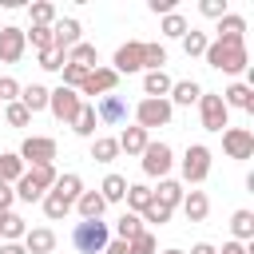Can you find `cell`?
Instances as JSON below:
<instances>
[{"label":"cell","instance_id":"obj_46","mask_svg":"<svg viewBox=\"0 0 254 254\" xmlns=\"http://www.w3.org/2000/svg\"><path fill=\"white\" fill-rule=\"evenodd\" d=\"M139 218H143V222H155V226H163V222H171V210H167L163 202H155V198H151V206H147Z\"/></svg>","mask_w":254,"mask_h":254},{"label":"cell","instance_id":"obj_4","mask_svg":"<svg viewBox=\"0 0 254 254\" xmlns=\"http://www.w3.org/2000/svg\"><path fill=\"white\" fill-rule=\"evenodd\" d=\"M171 115H175V107H171L167 99H139V107H135V127H143V131L167 127Z\"/></svg>","mask_w":254,"mask_h":254},{"label":"cell","instance_id":"obj_45","mask_svg":"<svg viewBox=\"0 0 254 254\" xmlns=\"http://www.w3.org/2000/svg\"><path fill=\"white\" fill-rule=\"evenodd\" d=\"M60 75H64V83H60V87L79 91V83H83V75H87V71H83V67H75V64H64V67H60Z\"/></svg>","mask_w":254,"mask_h":254},{"label":"cell","instance_id":"obj_11","mask_svg":"<svg viewBox=\"0 0 254 254\" xmlns=\"http://www.w3.org/2000/svg\"><path fill=\"white\" fill-rule=\"evenodd\" d=\"M222 151L230 159H254V131L246 127H226L222 131Z\"/></svg>","mask_w":254,"mask_h":254},{"label":"cell","instance_id":"obj_34","mask_svg":"<svg viewBox=\"0 0 254 254\" xmlns=\"http://www.w3.org/2000/svg\"><path fill=\"white\" fill-rule=\"evenodd\" d=\"M99 194H103V202H123V194H127V179H123V175H107L103 187H99Z\"/></svg>","mask_w":254,"mask_h":254},{"label":"cell","instance_id":"obj_40","mask_svg":"<svg viewBox=\"0 0 254 254\" xmlns=\"http://www.w3.org/2000/svg\"><path fill=\"white\" fill-rule=\"evenodd\" d=\"M206 44H210V40H206V32H198V28H190V32L183 36V52H187V56H202Z\"/></svg>","mask_w":254,"mask_h":254},{"label":"cell","instance_id":"obj_5","mask_svg":"<svg viewBox=\"0 0 254 254\" xmlns=\"http://www.w3.org/2000/svg\"><path fill=\"white\" fill-rule=\"evenodd\" d=\"M198 115H202V127L206 131H226L230 123V111H226V103H222V95H214V91H202L198 95Z\"/></svg>","mask_w":254,"mask_h":254},{"label":"cell","instance_id":"obj_31","mask_svg":"<svg viewBox=\"0 0 254 254\" xmlns=\"http://www.w3.org/2000/svg\"><path fill=\"white\" fill-rule=\"evenodd\" d=\"M139 234H143V218L131 214V210H123L119 222H115V238H119V242H131V238H139Z\"/></svg>","mask_w":254,"mask_h":254},{"label":"cell","instance_id":"obj_35","mask_svg":"<svg viewBox=\"0 0 254 254\" xmlns=\"http://www.w3.org/2000/svg\"><path fill=\"white\" fill-rule=\"evenodd\" d=\"M115 155H119V143H115L111 135H99V139L91 143V159H95V163H111Z\"/></svg>","mask_w":254,"mask_h":254},{"label":"cell","instance_id":"obj_9","mask_svg":"<svg viewBox=\"0 0 254 254\" xmlns=\"http://www.w3.org/2000/svg\"><path fill=\"white\" fill-rule=\"evenodd\" d=\"M48 107H52V115L60 123H71L79 115V107H83V95L71 91V87H56V91H48Z\"/></svg>","mask_w":254,"mask_h":254},{"label":"cell","instance_id":"obj_27","mask_svg":"<svg viewBox=\"0 0 254 254\" xmlns=\"http://www.w3.org/2000/svg\"><path fill=\"white\" fill-rule=\"evenodd\" d=\"M20 103L28 107V115L44 111V107H48V87H44V83H28V87H20Z\"/></svg>","mask_w":254,"mask_h":254},{"label":"cell","instance_id":"obj_49","mask_svg":"<svg viewBox=\"0 0 254 254\" xmlns=\"http://www.w3.org/2000/svg\"><path fill=\"white\" fill-rule=\"evenodd\" d=\"M147 8H151L155 16H171V12H175V0H147Z\"/></svg>","mask_w":254,"mask_h":254},{"label":"cell","instance_id":"obj_38","mask_svg":"<svg viewBox=\"0 0 254 254\" xmlns=\"http://www.w3.org/2000/svg\"><path fill=\"white\" fill-rule=\"evenodd\" d=\"M167 64V48L163 44H143V67L147 71H163Z\"/></svg>","mask_w":254,"mask_h":254},{"label":"cell","instance_id":"obj_43","mask_svg":"<svg viewBox=\"0 0 254 254\" xmlns=\"http://www.w3.org/2000/svg\"><path fill=\"white\" fill-rule=\"evenodd\" d=\"M155 250H159V246H155V234H151V230H143L139 238L127 242V254H155Z\"/></svg>","mask_w":254,"mask_h":254},{"label":"cell","instance_id":"obj_44","mask_svg":"<svg viewBox=\"0 0 254 254\" xmlns=\"http://www.w3.org/2000/svg\"><path fill=\"white\" fill-rule=\"evenodd\" d=\"M64 64H67V56H64L60 48H48V52H40V67H44V71H60Z\"/></svg>","mask_w":254,"mask_h":254},{"label":"cell","instance_id":"obj_8","mask_svg":"<svg viewBox=\"0 0 254 254\" xmlns=\"http://www.w3.org/2000/svg\"><path fill=\"white\" fill-rule=\"evenodd\" d=\"M206 175H210V147L190 143V147H187V155H183V179H187L190 187H198Z\"/></svg>","mask_w":254,"mask_h":254},{"label":"cell","instance_id":"obj_28","mask_svg":"<svg viewBox=\"0 0 254 254\" xmlns=\"http://www.w3.org/2000/svg\"><path fill=\"white\" fill-rule=\"evenodd\" d=\"M24 234H28L24 218H20L16 210H4V218H0V242H20Z\"/></svg>","mask_w":254,"mask_h":254},{"label":"cell","instance_id":"obj_51","mask_svg":"<svg viewBox=\"0 0 254 254\" xmlns=\"http://www.w3.org/2000/svg\"><path fill=\"white\" fill-rule=\"evenodd\" d=\"M103 254H127V242H119V238H111V242L103 246Z\"/></svg>","mask_w":254,"mask_h":254},{"label":"cell","instance_id":"obj_6","mask_svg":"<svg viewBox=\"0 0 254 254\" xmlns=\"http://www.w3.org/2000/svg\"><path fill=\"white\" fill-rule=\"evenodd\" d=\"M16 155L24 159V167H44V163L56 159V139H48V135H28Z\"/></svg>","mask_w":254,"mask_h":254},{"label":"cell","instance_id":"obj_14","mask_svg":"<svg viewBox=\"0 0 254 254\" xmlns=\"http://www.w3.org/2000/svg\"><path fill=\"white\" fill-rule=\"evenodd\" d=\"M79 32H83V28H79V20H75V16L56 20V24H52V48H60V52L67 56V52L79 44Z\"/></svg>","mask_w":254,"mask_h":254},{"label":"cell","instance_id":"obj_50","mask_svg":"<svg viewBox=\"0 0 254 254\" xmlns=\"http://www.w3.org/2000/svg\"><path fill=\"white\" fill-rule=\"evenodd\" d=\"M12 202H16L12 187H8V183H0V210H12Z\"/></svg>","mask_w":254,"mask_h":254},{"label":"cell","instance_id":"obj_17","mask_svg":"<svg viewBox=\"0 0 254 254\" xmlns=\"http://www.w3.org/2000/svg\"><path fill=\"white\" fill-rule=\"evenodd\" d=\"M222 103H226V111H230V107L254 111V87H250V83H230V87L222 91Z\"/></svg>","mask_w":254,"mask_h":254},{"label":"cell","instance_id":"obj_36","mask_svg":"<svg viewBox=\"0 0 254 254\" xmlns=\"http://www.w3.org/2000/svg\"><path fill=\"white\" fill-rule=\"evenodd\" d=\"M28 12H32V24L36 28H52L56 24V4H48V0H36Z\"/></svg>","mask_w":254,"mask_h":254},{"label":"cell","instance_id":"obj_41","mask_svg":"<svg viewBox=\"0 0 254 254\" xmlns=\"http://www.w3.org/2000/svg\"><path fill=\"white\" fill-rule=\"evenodd\" d=\"M4 119H8V127H28L32 123V115H28V107L16 99V103H4Z\"/></svg>","mask_w":254,"mask_h":254},{"label":"cell","instance_id":"obj_21","mask_svg":"<svg viewBox=\"0 0 254 254\" xmlns=\"http://www.w3.org/2000/svg\"><path fill=\"white\" fill-rule=\"evenodd\" d=\"M52 190H56L64 202H71V206H75V198L83 194V179H79L75 171H67V175H60V179L52 183Z\"/></svg>","mask_w":254,"mask_h":254},{"label":"cell","instance_id":"obj_25","mask_svg":"<svg viewBox=\"0 0 254 254\" xmlns=\"http://www.w3.org/2000/svg\"><path fill=\"white\" fill-rule=\"evenodd\" d=\"M75 210H79V218H103L107 202H103V194H99V190H83V194L75 198Z\"/></svg>","mask_w":254,"mask_h":254},{"label":"cell","instance_id":"obj_53","mask_svg":"<svg viewBox=\"0 0 254 254\" xmlns=\"http://www.w3.org/2000/svg\"><path fill=\"white\" fill-rule=\"evenodd\" d=\"M218 254H250V250H246V246H242V242H226V246H222V250H218Z\"/></svg>","mask_w":254,"mask_h":254},{"label":"cell","instance_id":"obj_18","mask_svg":"<svg viewBox=\"0 0 254 254\" xmlns=\"http://www.w3.org/2000/svg\"><path fill=\"white\" fill-rule=\"evenodd\" d=\"M179 206H183V214H187V222H202V218L210 214V198H206L202 190H187Z\"/></svg>","mask_w":254,"mask_h":254},{"label":"cell","instance_id":"obj_10","mask_svg":"<svg viewBox=\"0 0 254 254\" xmlns=\"http://www.w3.org/2000/svg\"><path fill=\"white\" fill-rule=\"evenodd\" d=\"M111 71L115 75H131V71H143V40H127L115 48V60H111Z\"/></svg>","mask_w":254,"mask_h":254},{"label":"cell","instance_id":"obj_48","mask_svg":"<svg viewBox=\"0 0 254 254\" xmlns=\"http://www.w3.org/2000/svg\"><path fill=\"white\" fill-rule=\"evenodd\" d=\"M20 99V83L12 75H0V103H16Z\"/></svg>","mask_w":254,"mask_h":254},{"label":"cell","instance_id":"obj_30","mask_svg":"<svg viewBox=\"0 0 254 254\" xmlns=\"http://www.w3.org/2000/svg\"><path fill=\"white\" fill-rule=\"evenodd\" d=\"M95 123H99V119H95V103H83L79 115L71 119V131H75L79 139H91V135H95Z\"/></svg>","mask_w":254,"mask_h":254},{"label":"cell","instance_id":"obj_16","mask_svg":"<svg viewBox=\"0 0 254 254\" xmlns=\"http://www.w3.org/2000/svg\"><path fill=\"white\" fill-rule=\"evenodd\" d=\"M20 246H24L28 254H52V250H56V230H48V226H32V230L20 238Z\"/></svg>","mask_w":254,"mask_h":254},{"label":"cell","instance_id":"obj_33","mask_svg":"<svg viewBox=\"0 0 254 254\" xmlns=\"http://www.w3.org/2000/svg\"><path fill=\"white\" fill-rule=\"evenodd\" d=\"M24 171H28V167H24V159H20L16 151L0 155V183H8V187H12V183H16L20 175H24Z\"/></svg>","mask_w":254,"mask_h":254},{"label":"cell","instance_id":"obj_22","mask_svg":"<svg viewBox=\"0 0 254 254\" xmlns=\"http://www.w3.org/2000/svg\"><path fill=\"white\" fill-rule=\"evenodd\" d=\"M143 95L147 99H167L171 95V75L167 71H147L143 75Z\"/></svg>","mask_w":254,"mask_h":254},{"label":"cell","instance_id":"obj_20","mask_svg":"<svg viewBox=\"0 0 254 254\" xmlns=\"http://www.w3.org/2000/svg\"><path fill=\"white\" fill-rule=\"evenodd\" d=\"M115 143H119V151H127V155H143V147L151 143V131H143V127H123V135H119Z\"/></svg>","mask_w":254,"mask_h":254},{"label":"cell","instance_id":"obj_37","mask_svg":"<svg viewBox=\"0 0 254 254\" xmlns=\"http://www.w3.org/2000/svg\"><path fill=\"white\" fill-rule=\"evenodd\" d=\"M159 32L163 36H171V40H183L187 32H190V24L179 16V12H171V16H163V24H159Z\"/></svg>","mask_w":254,"mask_h":254},{"label":"cell","instance_id":"obj_39","mask_svg":"<svg viewBox=\"0 0 254 254\" xmlns=\"http://www.w3.org/2000/svg\"><path fill=\"white\" fill-rule=\"evenodd\" d=\"M40 202H44V214H48V218H52V222H60V218H64V214H67V210H71V202H64V198H60V194H56V190H48V194H44V198H40Z\"/></svg>","mask_w":254,"mask_h":254},{"label":"cell","instance_id":"obj_47","mask_svg":"<svg viewBox=\"0 0 254 254\" xmlns=\"http://www.w3.org/2000/svg\"><path fill=\"white\" fill-rule=\"evenodd\" d=\"M198 12L206 20H222L226 16V0H198Z\"/></svg>","mask_w":254,"mask_h":254},{"label":"cell","instance_id":"obj_15","mask_svg":"<svg viewBox=\"0 0 254 254\" xmlns=\"http://www.w3.org/2000/svg\"><path fill=\"white\" fill-rule=\"evenodd\" d=\"M95 119H99V123H107V127H119V123L127 119V103H123V95H99Z\"/></svg>","mask_w":254,"mask_h":254},{"label":"cell","instance_id":"obj_56","mask_svg":"<svg viewBox=\"0 0 254 254\" xmlns=\"http://www.w3.org/2000/svg\"><path fill=\"white\" fill-rule=\"evenodd\" d=\"M0 218H4V210H0Z\"/></svg>","mask_w":254,"mask_h":254},{"label":"cell","instance_id":"obj_23","mask_svg":"<svg viewBox=\"0 0 254 254\" xmlns=\"http://www.w3.org/2000/svg\"><path fill=\"white\" fill-rule=\"evenodd\" d=\"M151 194H155V202H163L167 210H175L187 190H183V183H175V179H159V190H151Z\"/></svg>","mask_w":254,"mask_h":254},{"label":"cell","instance_id":"obj_1","mask_svg":"<svg viewBox=\"0 0 254 254\" xmlns=\"http://www.w3.org/2000/svg\"><path fill=\"white\" fill-rule=\"evenodd\" d=\"M202 56H206V64H210V67H218V71H226V75H238V71H246V67H250L246 40H242V44H234V40H210Z\"/></svg>","mask_w":254,"mask_h":254},{"label":"cell","instance_id":"obj_55","mask_svg":"<svg viewBox=\"0 0 254 254\" xmlns=\"http://www.w3.org/2000/svg\"><path fill=\"white\" fill-rule=\"evenodd\" d=\"M163 254H183V250H163Z\"/></svg>","mask_w":254,"mask_h":254},{"label":"cell","instance_id":"obj_7","mask_svg":"<svg viewBox=\"0 0 254 254\" xmlns=\"http://www.w3.org/2000/svg\"><path fill=\"white\" fill-rule=\"evenodd\" d=\"M171 167H175V155H171L167 143H147L143 147V175L147 179H167Z\"/></svg>","mask_w":254,"mask_h":254},{"label":"cell","instance_id":"obj_2","mask_svg":"<svg viewBox=\"0 0 254 254\" xmlns=\"http://www.w3.org/2000/svg\"><path fill=\"white\" fill-rule=\"evenodd\" d=\"M60 175H56V167L52 163H44V167H28L16 183H12V194L20 198V202H40L48 190H52V183H56Z\"/></svg>","mask_w":254,"mask_h":254},{"label":"cell","instance_id":"obj_54","mask_svg":"<svg viewBox=\"0 0 254 254\" xmlns=\"http://www.w3.org/2000/svg\"><path fill=\"white\" fill-rule=\"evenodd\" d=\"M190 254H218V250H214L210 242H194V246H190Z\"/></svg>","mask_w":254,"mask_h":254},{"label":"cell","instance_id":"obj_42","mask_svg":"<svg viewBox=\"0 0 254 254\" xmlns=\"http://www.w3.org/2000/svg\"><path fill=\"white\" fill-rule=\"evenodd\" d=\"M24 40H28L36 52H48V48H52V28H36V24H32V28L24 32Z\"/></svg>","mask_w":254,"mask_h":254},{"label":"cell","instance_id":"obj_3","mask_svg":"<svg viewBox=\"0 0 254 254\" xmlns=\"http://www.w3.org/2000/svg\"><path fill=\"white\" fill-rule=\"evenodd\" d=\"M111 242V230L103 218H79L71 226V246L79 254H103V246Z\"/></svg>","mask_w":254,"mask_h":254},{"label":"cell","instance_id":"obj_12","mask_svg":"<svg viewBox=\"0 0 254 254\" xmlns=\"http://www.w3.org/2000/svg\"><path fill=\"white\" fill-rule=\"evenodd\" d=\"M115 83H119V75L111 67H91L83 75V83H79V95H111Z\"/></svg>","mask_w":254,"mask_h":254},{"label":"cell","instance_id":"obj_32","mask_svg":"<svg viewBox=\"0 0 254 254\" xmlns=\"http://www.w3.org/2000/svg\"><path fill=\"white\" fill-rule=\"evenodd\" d=\"M230 234H234V242H250L254 238V214L250 210H234L230 214Z\"/></svg>","mask_w":254,"mask_h":254},{"label":"cell","instance_id":"obj_26","mask_svg":"<svg viewBox=\"0 0 254 254\" xmlns=\"http://www.w3.org/2000/svg\"><path fill=\"white\" fill-rule=\"evenodd\" d=\"M67 64H75V67H83V71H91V67H99V52H95V44H75L71 52H67Z\"/></svg>","mask_w":254,"mask_h":254},{"label":"cell","instance_id":"obj_29","mask_svg":"<svg viewBox=\"0 0 254 254\" xmlns=\"http://www.w3.org/2000/svg\"><path fill=\"white\" fill-rule=\"evenodd\" d=\"M242 36H246V20L234 16V12H226V16L218 20V40H234V44H242Z\"/></svg>","mask_w":254,"mask_h":254},{"label":"cell","instance_id":"obj_13","mask_svg":"<svg viewBox=\"0 0 254 254\" xmlns=\"http://www.w3.org/2000/svg\"><path fill=\"white\" fill-rule=\"evenodd\" d=\"M24 48H28L24 28H16V24L0 28V60H4V64H20V60H24Z\"/></svg>","mask_w":254,"mask_h":254},{"label":"cell","instance_id":"obj_52","mask_svg":"<svg viewBox=\"0 0 254 254\" xmlns=\"http://www.w3.org/2000/svg\"><path fill=\"white\" fill-rule=\"evenodd\" d=\"M0 254H28L20 242H0Z\"/></svg>","mask_w":254,"mask_h":254},{"label":"cell","instance_id":"obj_24","mask_svg":"<svg viewBox=\"0 0 254 254\" xmlns=\"http://www.w3.org/2000/svg\"><path fill=\"white\" fill-rule=\"evenodd\" d=\"M151 198H155V194H151V187H147V183H131V187H127V194H123V202H127V210H131V214H143V210L151 206Z\"/></svg>","mask_w":254,"mask_h":254},{"label":"cell","instance_id":"obj_19","mask_svg":"<svg viewBox=\"0 0 254 254\" xmlns=\"http://www.w3.org/2000/svg\"><path fill=\"white\" fill-rule=\"evenodd\" d=\"M198 95H202V87L194 83V79H179V83H171V107L179 103V107H190V103H198Z\"/></svg>","mask_w":254,"mask_h":254}]
</instances>
